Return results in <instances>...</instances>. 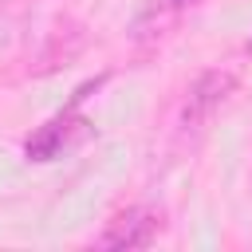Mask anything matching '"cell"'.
Returning <instances> with one entry per match:
<instances>
[{
    "label": "cell",
    "mask_w": 252,
    "mask_h": 252,
    "mask_svg": "<svg viewBox=\"0 0 252 252\" xmlns=\"http://www.w3.org/2000/svg\"><path fill=\"white\" fill-rule=\"evenodd\" d=\"M236 91V75L232 71H205L193 87H189V98L181 106V130H201L224 102L228 94Z\"/></svg>",
    "instance_id": "6da1fadb"
},
{
    "label": "cell",
    "mask_w": 252,
    "mask_h": 252,
    "mask_svg": "<svg viewBox=\"0 0 252 252\" xmlns=\"http://www.w3.org/2000/svg\"><path fill=\"white\" fill-rule=\"evenodd\" d=\"M201 0H146V8L134 16L130 24V39L134 43H154V39H165L181 20L185 12H193Z\"/></svg>",
    "instance_id": "7a4b0ae2"
},
{
    "label": "cell",
    "mask_w": 252,
    "mask_h": 252,
    "mask_svg": "<svg viewBox=\"0 0 252 252\" xmlns=\"http://www.w3.org/2000/svg\"><path fill=\"white\" fill-rule=\"evenodd\" d=\"M158 228H161L158 213H150V209H130V213H122V217L110 220V228L98 236V244H102V248H146V244H154Z\"/></svg>",
    "instance_id": "3957f363"
},
{
    "label": "cell",
    "mask_w": 252,
    "mask_h": 252,
    "mask_svg": "<svg viewBox=\"0 0 252 252\" xmlns=\"http://www.w3.org/2000/svg\"><path fill=\"white\" fill-rule=\"evenodd\" d=\"M79 118H71V114H63V118H55V122H47V126H39L28 142H24V154H28V161H51V158H59L67 146H71V126H75Z\"/></svg>",
    "instance_id": "277c9868"
},
{
    "label": "cell",
    "mask_w": 252,
    "mask_h": 252,
    "mask_svg": "<svg viewBox=\"0 0 252 252\" xmlns=\"http://www.w3.org/2000/svg\"><path fill=\"white\" fill-rule=\"evenodd\" d=\"M248 51H252V39H248Z\"/></svg>",
    "instance_id": "5b68a950"
}]
</instances>
